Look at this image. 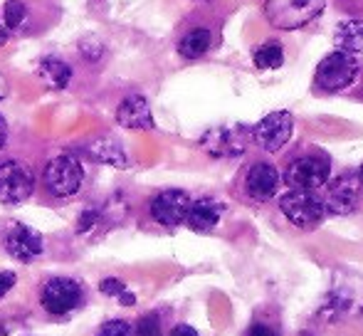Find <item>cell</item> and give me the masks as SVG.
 <instances>
[{"mask_svg":"<svg viewBox=\"0 0 363 336\" xmlns=\"http://www.w3.org/2000/svg\"><path fill=\"white\" fill-rule=\"evenodd\" d=\"M279 211L291 225L301 228V230H311L324 220V201L316 196L314 191H289L279 201Z\"/></svg>","mask_w":363,"mask_h":336,"instance_id":"277c9868","label":"cell"},{"mask_svg":"<svg viewBox=\"0 0 363 336\" xmlns=\"http://www.w3.org/2000/svg\"><path fill=\"white\" fill-rule=\"evenodd\" d=\"M334 43L341 52H363V20H341L334 30Z\"/></svg>","mask_w":363,"mask_h":336,"instance_id":"e0dca14e","label":"cell"},{"mask_svg":"<svg viewBox=\"0 0 363 336\" xmlns=\"http://www.w3.org/2000/svg\"><path fill=\"white\" fill-rule=\"evenodd\" d=\"M326 8V0H267L264 15L279 30H299L316 20Z\"/></svg>","mask_w":363,"mask_h":336,"instance_id":"6da1fadb","label":"cell"},{"mask_svg":"<svg viewBox=\"0 0 363 336\" xmlns=\"http://www.w3.org/2000/svg\"><path fill=\"white\" fill-rule=\"evenodd\" d=\"M86 156L96 164H109L116 168H126L129 166V159H126L124 149L116 139L111 136H101V139H94L89 146H86Z\"/></svg>","mask_w":363,"mask_h":336,"instance_id":"2e32d148","label":"cell"},{"mask_svg":"<svg viewBox=\"0 0 363 336\" xmlns=\"http://www.w3.org/2000/svg\"><path fill=\"white\" fill-rule=\"evenodd\" d=\"M220 215H223V206L213 198L191 201V208L186 213V225L196 233H211L220 223Z\"/></svg>","mask_w":363,"mask_h":336,"instance_id":"9a60e30c","label":"cell"},{"mask_svg":"<svg viewBox=\"0 0 363 336\" xmlns=\"http://www.w3.org/2000/svg\"><path fill=\"white\" fill-rule=\"evenodd\" d=\"M96 223H99V213H96V211H84L79 215V223H77V233H79V235H82V233H89Z\"/></svg>","mask_w":363,"mask_h":336,"instance_id":"d4e9b609","label":"cell"},{"mask_svg":"<svg viewBox=\"0 0 363 336\" xmlns=\"http://www.w3.org/2000/svg\"><path fill=\"white\" fill-rule=\"evenodd\" d=\"M119 302L124 304V307H131V304H134L136 299H134V294H131V292H121L119 294Z\"/></svg>","mask_w":363,"mask_h":336,"instance_id":"4dcf8cb0","label":"cell"},{"mask_svg":"<svg viewBox=\"0 0 363 336\" xmlns=\"http://www.w3.org/2000/svg\"><path fill=\"white\" fill-rule=\"evenodd\" d=\"M3 245L8 254L18 262H33L38 259L45 250V240L35 228L23 225V223H13V225L5 230Z\"/></svg>","mask_w":363,"mask_h":336,"instance_id":"8fae6325","label":"cell"},{"mask_svg":"<svg viewBox=\"0 0 363 336\" xmlns=\"http://www.w3.org/2000/svg\"><path fill=\"white\" fill-rule=\"evenodd\" d=\"M329 176L331 164L324 156H299L284 171V181L291 191H316L329 183Z\"/></svg>","mask_w":363,"mask_h":336,"instance_id":"52a82bcc","label":"cell"},{"mask_svg":"<svg viewBox=\"0 0 363 336\" xmlns=\"http://www.w3.org/2000/svg\"><path fill=\"white\" fill-rule=\"evenodd\" d=\"M188 208H191V196L186 191H178V188H168V191H161L158 196H153L148 211H151V218L158 225L176 228L181 223H186Z\"/></svg>","mask_w":363,"mask_h":336,"instance_id":"30bf717a","label":"cell"},{"mask_svg":"<svg viewBox=\"0 0 363 336\" xmlns=\"http://www.w3.org/2000/svg\"><path fill=\"white\" fill-rule=\"evenodd\" d=\"M25 20H28V8L20 0H8L3 8V23L8 30H23Z\"/></svg>","mask_w":363,"mask_h":336,"instance_id":"44dd1931","label":"cell"},{"mask_svg":"<svg viewBox=\"0 0 363 336\" xmlns=\"http://www.w3.org/2000/svg\"><path fill=\"white\" fill-rule=\"evenodd\" d=\"M99 289L106 294V297H116V299H119V294H121V292H126L124 282H121V279H114V277H109V279H101Z\"/></svg>","mask_w":363,"mask_h":336,"instance_id":"cb8c5ba5","label":"cell"},{"mask_svg":"<svg viewBox=\"0 0 363 336\" xmlns=\"http://www.w3.org/2000/svg\"><path fill=\"white\" fill-rule=\"evenodd\" d=\"M203 3H208V0H203Z\"/></svg>","mask_w":363,"mask_h":336,"instance_id":"836d02e7","label":"cell"},{"mask_svg":"<svg viewBox=\"0 0 363 336\" xmlns=\"http://www.w3.org/2000/svg\"><path fill=\"white\" fill-rule=\"evenodd\" d=\"M38 74L50 89H65L72 82V67L60 57H45L38 65Z\"/></svg>","mask_w":363,"mask_h":336,"instance_id":"ac0fdd59","label":"cell"},{"mask_svg":"<svg viewBox=\"0 0 363 336\" xmlns=\"http://www.w3.org/2000/svg\"><path fill=\"white\" fill-rule=\"evenodd\" d=\"M291 131H294V119H291L289 111H272L252 129V139L257 141L259 149L277 154L279 149L287 146Z\"/></svg>","mask_w":363,"mask_h":336,"instance_id":"9c48e42d","label":"cell"},{"mask_svg":"<svg viewBox=\"0 0 363 336\" xmlns=\"http://www.w3.org/2000/svg\"><path fill=\"white\" fill-rule=\"evenodd\" d=\"M356 176H359V181L363 183V164H361V168H359V173H356Z\"/></svg>","mask_w":363,"mask_h":336,"instance_id":"d6a6232c","label":"cell"},{"mask_svg":"<svg viewBox=\"0 0 363 336\" xmlns=\"http://www.w3.org/2000/svg\"><path fill=\"white\" fill-rule=\"evenodd\" d=\"M35 191V176L28 164L18 159H8L0 164V203L20 206Z\"/></svg>","mask_w":363,"mask_h":336,"instance_id":"8992f818","label":"cell"},{"mask_svg":"<svg viewBox=\"0 0 363 336\" xmlns=\"http://www.w3.org/2000/svg\"><path fill=\"white\" fill-rule=\"evenodd\" d=\"M94 336H134V329L124 319H111V322L101 324Z\"/></svg>","mask_w":363,"mask_h":336,"instance_id":"603a6c76","label":"cell"},{"mask_svg":"<svg viewBox=\"0 0 363 336\" xmlns=\"http://www.w3.org/2000/svg\"><path fill=\"white\" fill-rule=\"evenodd\" d=\"M284 62V50L277 40H269V43L259 45L255 50V67L257 69H277Z\"/></svg>","mask_w":363,"mask_h":336,"instance_id":"ffe728a7","label":"cell"},{"mask_svg":"<svg viewBox=\"0 0 363 336\" xmlns=\"http://www.w3.org/2000/svg\"><path fill=\"white\" fill-rule=\"evenodd\" d=\"M361 181L356 173H344V176L334 178L329 183V191L324 198V211L331 215H349L359 208V196H361Z\"/></svg>","mask_w":363,"mask_h":336,"instance_id":"7c38bea8","label":"cell"},{"mask_svg":"<svg viewBox=\"0 0 363 336\" xmlns=\"http://www.w3.org/2000/svg\"><path fill=\"white\" fill-rule=\"evenodd\" d=\"M213 45V35L206 28H193L191 33H186L178 43V52L186 60H198L211 50Z\"/></svg>","mask_w":363,"mask_h":336,"instance_id":"d6986e66","label":"cell"},{"mask_svg":"<svg viewBox=\"0 0 363 336\" xmlns=\"http://www.w3.org/2000/svg\"><path fill=\"white\" fill-rule=\"evenodd\" d=\"M84 168L72 154H60L45 168V188L55 198H72L82 188Z\"/></svg>","mask_w":363,"mask_h":336,"instance_id":"3957f363","label":"cell"},{"mask_svg":"<svg viewBox=\"0 0 363 336\" xmlns=\"http://www.w3.org/2000/svg\"><path fill=\"white\" fill-rule=\"evenodd\" d=\"M8 40H10V30L5 28V23L0 20V47H3V45H8Z\"/></svg>","mask_w":363,"mask_h":336,"instance_id":"f546056e","label":"cell"},{"mask_svg":"<svg viewBox=\"0 0 363 336\" xmlns=\"http://www.w3.org/2000/svg\"><path fill=\"white\" fill-rule=\"evenodd\" d=\"M5 141H8V124H5V119L0 116V149L5 146Z\"/></svg>","mask_w":363,"mask_h":336,"instance_id":"f1b7e54d","label":"cell"},{"mask_svg":"<svg viewBox=\"0 0 363 336\" xmlns=\"http://www.w3.org/2000/svg\"><path fill=\"white\" fill-rule=\"evenodd\" d=\"M5 94H8V82H5V77L0 74V101L5 99Z\"/></svg>","mask_w":363,"mask_h":336,"instance_id":"1f68e13d","label":"cell"},{"mask_svg":"<svg viewBox=\"0 0 363 336\" xmlns=\"http://www.w3.org/2000/svg\"><path fill=\"white\" fill-rule=\"evenodd\" d=\"M84 302V289L69 277H52L40 289V304L50 314H69Z\"/></svg>","mask_w":363,"mask_h":336,"instance_id":"ba28073f","label":"cell"},{"mask_svg":"<svg viewBox=\"0 0 363 336\" xmlns=\"http://www.w3.org/2000/svg\"><path fill=\"white\" fill-rule=\"evenodd\" d=\"M250 136H252V129H247L242 124L216 126V129L203 134L201 146L206 154L216 156V159H238L247 149Z\"/></svg>","mask_w":363,"mask_h":336,"instance_id":"5b68a950","label":"cell"},{"mask_svg":"<svg viewBox=\"0 0 363 336\" xmlns=\"http://www.w3.org/2000/svg\"><path fill=\"white\" fill-rule=\"evenodd\" d=\"M171 336H201L193 327H188V324H178V327H173Z\"/></svg>","mask_w":363,"mask_h":336,"instance_id":"83f0119b","label":"cell"},{"mask_svg":"<svg viewBox=\"0 0 363 336\" xmlns=\"http://www.w3.org/2000/svg\"><path fill=\"white\" fill-rule=\"evenodd\" d=\"M134 336H163L161 329V317L156 312H148L136 322V332Z\"/></svg>","mask_w":363,"mask_h":336,"instance_id":"7402d4cb","label":"cell"},{"mask_svg":"<svg viewBox=\"0 0 363 336\" xmlns=\"http://www.w3.org/2000/svg\"><path fill=\"white\" fill-rule=\"evenodd\" d=\"M279 188V171L267 161H259V164L250 166L247 176H245V191L255 201H269L274 198Z\"/></svg>","mask_w":363,"mask_h":336,"instance_id":"4fadbf2b","label":"cell"},{"mask_svg":"<svg viewBox=\"0 0 363 336\" xmlns=\"http://www.w3.org/2000/svg\"><path fill=\"white\" fill-rule=\"evenodd\" d=\"M247 336H279L277 332H274V327H269V324H252V327L247 329Z\"/></svg>","mask_w":363,"mask_h":336,"instance_id":"484cf974","label":"cell"},{"mask_svg":"<svg viewBox=\"0 0 363 336\" xmlns=\"http://www.w3.org/2000/svg\"><path fill=\"white\" fill-rule=\"evenodd\" d=\"M116 124L124 129H153V114L146 96L129 94L116 106Z\"/></svg>","mask_w":363,"mask_h":336,"instance_id":"5bb4252c","label":"cell"},{"mask_svg":"<svg viewBox=\"0 0 363 336\" xmlns=\"http://www.w3.org/2000/svg\"><path fill=\"white\" fill-rule=\"evenodd\" d=\"M359 69L361 67H359V62H356L354 55L336 50V52L326 55V57L319 62L316 74H314V82L321 91H341L356 82Z\"/></svg>","mask_w":363,"mask_h":336,"instance_id":"7a4b0ae2","label":"cell"},{"mask_svg":"<svg viewBox=\"0 0 363 336\" xmlns=\"http://www.w3.org/2000/svg\"><path fill=\"white\" fill-rule=\"evenodd\" d=\"M15 287V274L13 272H0V299Z\"/></svg>","mask_w":363,"mask_h":336,"instance_id":"4316f807","label":"cell"}]
</instances>
